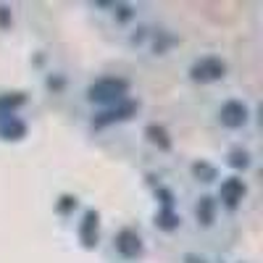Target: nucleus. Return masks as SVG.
<instances>
[{"label":"nucleus","mask_w":263,"mask_h":263,"mask_svg":"<svg viewBox=\"0 0 263 263\" xmlns=\"http://www.w3.org/2000/svg\"><path fill=\"white\" fill-rule=\"evenodd\" d=\"M98 237H100V213L98 211H84L82 224H79V239L87 250L98 248Z\"/></svg>","instance_id":"0eeeda50"},{"label":"nucleus","mask_w":263,"mask_h":263,"mask_svg":"<svg viewBox=\"0 0 263 263\" xmlns=\"http://www.w3.org/2000/svg\"><path fill=\"white\" fill-rule=\"evenodd\" d=\"M71 208H77V197L63 195V197H61V203H58V211H61V213H69Z\"/></svg>","instance_id":"2eb2a0df"},{"label":"nucleus","mask_w":263,"mask_h":263,"mask_svg":"<svg viewBox=\"0 0 263 263\" xmlns=\"http://www.w3.org/2000/svg\"><path fill=\"white\" fill-rule=\"evenodd\" d=\"M192 174L197 177V182H213V179H216V168H213L211 163H205V161L192 163Z\"/></svg>","instance_id":"4468645a"},{"label":"nucleus","mask_w":263,"mask_h":263,"mask_svg":"<svg viewBox=\"0 0 263 263\" xmlns=\"http://www.w3.org/2000/svg\"><path fill=\"white\" fill-rule=\"evenodd\" d=\"M114 245H116V253L121 255V258H129V260H135V258H140L142 255V237L135 232V229H121L119 234H116V239H114Z\"/></svg>","instance_id":"423d86ee"},{"label":"nucleus","mask_w":263,"mask_h":263,"mask_svg":"<svg viewBox=\"0 0 263 263\" xmlns=\"http://www.w3.org/2000/svg\"><path fill=\"white\" fill-rule=\"evenodd\" d=\"M129 92V82L121 77H103L98 82H92L87 87V100L90 103H100V105H114L119 100H124Z\"/></svg>","instance_id":"f257e3e1"},{"label":"nucleus","mask_w":263,"mask_h":263,"mask_svg":"<svg viewBox=\"0 0 263 263\" xmlns=\"http://www.w3.org/2000/svg\"><path fill=\"white\" fill-rule=\"evenodd\" d=\"M0 137L8 140V142L24 140V137H27V124L21 121L16 114H13V116H6V119H0Z\"/></svg>","instance_id":"6e6552de"},{"label":"nucleus","mask_w":263,"mask_h":263,"mask_svg":"<svg viewBox=\"0 0 263 263\" xmlns=\"http://www.w3.org/2000/svg\"><path fill=\"white\" fill-rule=\"evenodd\" d=\"M137 111H140V103H137V100H129V98H124V100L114 103L111 108H105V111H100V114L92 119V126H95V129H103V126H111V124L129 121V119L135 116Z\"/></svg>","instance_id":"f03ea898"},{"label":"nucleus","mask_w":263,"mask_h":263,"mask_svg":"<svg viewBox=\"0 0 263 263\" xmlns=\"http://www.w3.org/2000/svg\"><path fill=\"white\" fill-rule=\"evenodd\" d=\"M227 74V63L221 58H216V55H205L200 61H195L192 63V69H190V79L192 82H216V79H224Z\"/></svg>","instance_id":"7ed1b4c3"},{"label":"nucleus","mask_w":263,"mask_h":263,"mask_svg":"<svg viewBox=\"0 0 263 263\" xmlns=\"http://www.w3.org/2000/svg\"><path fill=\"white\" fill-rule=\"evenodd\" d=\"M145 137H147L150 145H156L158 150H171V137H168L166 126H161V124H147L145 126Z\"/></svg>","instance_id":"9d476101"},{"label":"nucleus","mask_w":263,"mask_h":263,"mask_svg":"<svg viewBox=\"0 0 263 263\" xmlns=\"http://www.w3.org/2000/svg\"><path fill=\"white\" fill-rule=\"evenodd\" d=\"M245 195H248V187L239 177H229V179L221 182V187H218V200H221L229 211H234L239 203H242Z\"/></svg>","instance_id":"39448f33"},{"label":"nucleus","mask_w":263,"mask_h":263,"mask_svg":"<svg viewBox=\"0 0 263 263\" xmlns=\"http://www.w3.org/2000/svg\"><path fill=\"white\" fill-rule=\"evenodd\" d=\"M232 168H248L250 166V153L248 150H242V147H234L232 153H229V161H227Z\"/></svg>","instance_id":"ddd939ff"},{"label":"nucleus","mask_w":263,"mask_h":263,"mask_svg":"<svg viewBox=\"0 0 263 263\" xmlns=\"http://www.w3.org/2000/svg\"><path fill=\"white\" fill-rule=\"evenodd\" d=\"M179 224H182V218H179V213L174 211V208H161L156 213V227L163 229V232H174Z\"/></svg>","instance_id":"f8f14e48"},{"label":"nucleus","mask_w":263,"mask_h":263,"mask_svg":"<svg viewBox=\"0 0 263 263\" xmlns=\"http://www.w3.org/2000/svg\"><path fill=\"white\" fill-rule=\"evenodd\" d=\"M195 216H197V224L200 227H211L216 221V200L208 195H203L195 205Z\"/></svg>","instance_id":"1a4fd4ad"},{"label":"nucleus","mask_w":263,"mask_h":263,"mask_svg":"<svg viewBox=\"0 0 263 263\" xmlns=\"http://www.w3.org/2000/svg\"><path fill=\"white\" fill-rule=\"evenodd\" d=\"M27 103L24 92H8V95H0V119H6V116H13L16 108H21Z\"/></svg>","instance_id":"9b49d317"},{"label":"nucleus","mask_w":263,"mask_h":263,"mask_svg":"<svg viewBox=\"0 0 263 263\" xmlns=\"http://www.w3.org/2000/svg\"><path fill=\"white\" fill-rule=\"evenodd\" d=\"M11 27V8L0 6V29H8Z\"/></svg>","instance_id":"dca6fc26"},{"label":"nucleus","mask_w":263,"mask_h":263,"mask_svg":"<svg viewBox=\"0 0 263 263\" xmlns=\"http://www.w3.org/2000/svg\"><path fill=\"white\" fill-rule=\"evenodd\" d=\"M248 119H250V111H248V105L242 100H227L221 105V111H218V121H221V126H227V129L245 126Z\"/></svg>","instance_id":"20e7f679"}]
</instances>
